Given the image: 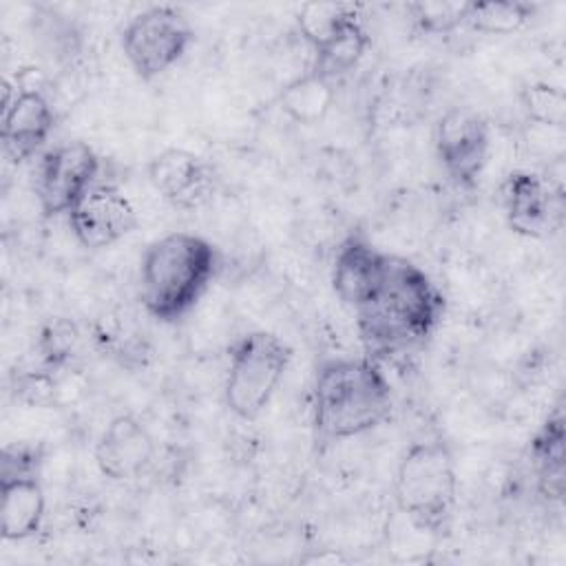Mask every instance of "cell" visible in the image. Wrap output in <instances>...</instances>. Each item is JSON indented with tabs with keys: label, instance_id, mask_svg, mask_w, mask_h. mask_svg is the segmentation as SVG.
I'll return each mask as SVG.
<instances>
[{
	"label": "cell",
	"instance_id": "cell-2",
	"mask_svg": "<svg viewBox=\"0 0 566 566\" xmlns=\"http://www.w3.org/2000/svg\"><path fill=\"white\" fill-rule=\"evenodd\" d=\"M394 394L382 365L363 356H332L312 380V431L316 444L358 438L391 418Z\"/></svg>",
	"mask_w": 566,
	"mask_h": 566
},
{
	"label": "cell",
	"instance_id": "cell-19",
	"mask_svg": "<svg viewBox=\"0 0 566 566\" xmlns=\"http://www.w3.org/2000/svg\"><path fill=\"white\" fill-rule=\"evenodd\" d=\"M539 4L526 0L469 2L464 27L484 35H511L522 31L537 15Z\"/></svg>",
	"mask_w": 566,
	"mask_h": 566
},
{
	"label": "cell",
	"instance_id": "cell-1",
	"mask_svg": "<svg viewBox=\"0 0 566 566\" xmlns=\"http://www.w3.org/2000/svg\"><path fill=\"white\" fill-rule=\"evenodd\" d=\"M354 314L365 354L380 363L424 347L442 325L447 298L420 265L391 254L382 285Z\"/></svg>",
	"mask_w": 566,
	"mask_h": 566
},
{
	"label": "cell",
	"instance_id": "cell-4",
	"mask_svg": "<svg viewBox=\"0 0 566 566\" xmlns=\"http://www.w3.org/2000/svg\"><path fill=\"white\" fill-rule=\"evenodd\" d=\"M460 478L453 449L442 438L411 442L398 458L394 500L407 522L436 539L449 537L455 524Z\"/></svg>",
	"mask_w": 566,
	"mask_h": 566
},
{
	"label": "cell",
	"instance_id": "cell-9",
	"mask_svg": "<svg viewBox=\"0 0 566 566\" xmlns=\"http://www.w3.org/2000/svg\"><path fill=\"white\" fill-rule=\"evenodd\" d=\"M436 159L458 188H475L491 153L489 122L469 106L444 111L433 126Z\"/></svg>",
	"mask_w": 566,
	"mask_h": 566
},
{
	"label": "cell",
	"instance_id": "cell-6",
	"mask_svg": "<svg viewBox=\"0 0 566 566\" xmlns=\"http://www.w3.org/2000/svg\"><path fill=\"white\" fill-rule=\"evenodd\" d=\"M195 44L190 20L170 4H155L128 18L119 33V46L133 73L153 82L179 64Z\"/></svg>",
	"mask_w": 566,
	"mask_h": 566
},
{
	"label": "cell",
	"instance_id": "cell-5",
	"mask_svg": "<svg viewBox=\"0 0 566 566\" xmlns=\"http://www.w3.org/2000/svg\"><path fill=\"white\" fill-rule=\"evenodd\" d=\"M292 356V347L268 329L245 332L232 340L223 376L226 409L239 420H256L272 402Z\"/></svg>",
	"mask_w": 566,
	"mask_h": 566
},
{
	"label": "cell",
	"instance_id": "cell-17",
	"mask_svg": "<svg viewBox=\"0 0 566 566\" xmlns=\"http://www.w3.org/2000/svg\"><path fill=\"white\" fill-rule=\"evenodd\" d=\"M336 99V82L321 75L314 69L290 80L279 91V108L281 113L301 126H314L325 119Z\"/></svg>",
	"mask_w": 566,
	"mask_h": 566
},
{
	"label": "cell",
	"instance_id": "cell-10",
	"mask_svg": "<svg viewBox=\"0 0 566 566\" xmlns=\"http://www.w3.org/2000/svg\"><path fill=\"white\" fill-rule=\"evenodd\" d=\"M55 128V111L49 97L38 88H15L2 84L0 139L4 155L13 164L40 157L49 148Z\"/></svg>",
	"mask_w": 566,
	"mask_h": 566
},
{
	"label": "cell",
	"instance_id": "cell-18",
	"mask_svg": "<svg viewBox=\"0 0 566 566\" xmlns=\"http://www.w3.org/2000/svg\"><path fill=\"white\" fill-rule=\"evenodd\" d=\"M369 46H371V35L365 27L363 15L358 13L334 40H329L323 49L314 51V60L310 69L338 82L343 75H347L360 64Z\"/></svg>",
	"mask_w": 566,
	"mask_h": 566
},
{
	"label": "cell",
	"instance_id": "cell-8",
	"mask_svg": "<svg viewBox=\"0 0 566 566\" xmlns=\"http://www.w3.org/2000/svg\"><path fill=\"white\" fill-rule=\"evenodd\" d=\"M99 155L86 142H62L38 157L35 197L44 217L69 214L99 181Z\"/></svg>",
	"mask_w": 566,
	"mask_h": 566
},
{
	"label": "cell",
	"instance_id": "cell-23",
	"mask_svg": "<svg viewBox=\"0 0 566 566\" xmlns=\"http://www.w3.org/2000/svg\"><path fill=\"white\" fill-rule=\"evenodd\" d=\"M75 343H77V329L71 321L55 318L49 325H44L38 338V352L42 356L44 367L46 369L62 367L71 358Z\"/></svg>",
	"mask_w": 566,
	"mask_h": 566
},
{
	"label": "cell",
	"instance_id": "cell-3",
	"mask_svg": "<svg viewBox=\"0 0 566 566\" xmlns=\"http://www.w3.org/2000/svg\"><path fill=\"white\" fill-rule=\"evenodd\" d=\"M219 252L201 234L168 232L153 239L137 268V294L144 312L159 323H177L212 285Z\"/></svg>",
	"mask_w": 566,
	"mask_h": 566
},
{
	"label": "cell",
	"instance_id": "cell-13",
	"mask_svg": "<svg viewBox=\"0 0 566 566\" xmlns=\"http://www.w3.org/2000/svg\"><path fill=\"white\" fill-rule=\"evenodd\" d=\"M75 241L86 250H104L139 228L133 201L115 186L97 181L66 214Z\"/></svg>",
	"mask_w": 566,
	"mask_h": 566
},
{
	"label": "cell",
	"instance_id": "cell-11",
	"mask_svg": "<svg viewBox=\"0 0 566 566\" xmlns=\"http://www.w3.org/2000/svg\"><path fill=\"white\" fill-rule=\"evenodd\" d=\"M146 175L159 197L177 210H199L219 190L214 166L188 148L168 146L155 153L148 159Z\"/></svg>",
	"mask_w": 566,
	"mask_h": 566
},
{
	"label": "cell",
	"instance_id": "cell-21",
	"mask_svg": "<svg viewBox=\"0 0 566 566\" xmlns=\"http://www.w3.org/2000/svg\"><path fill=\"white\" fill-rule=\"evenodd\" d=\"M524 115L544 128L564 130L566 126V95L551 82H528L520 91Z\"/></svg>",
	"mask_w": 566,
	"mask_h": 566
},
{
	"label": "cell",
	"instance_id": "cell-20",
	"mask_svg": "<svg viewBox=\"0 0 566 566\" xmlns=\"http://www.w3.org/2000/svg\"><path fill=\"white\" fill-rule=\"evenodd\" d=\"M356 15L358 7L347 2H307L296 13V27L314 53L334 40Z\"/></svg>",
	"mask_w": 566,
	"mask_h": 566
},
{
	"label": "cell",
	"instance_id": "cell-12",
	"mask_svg": "<svg viewBox=\"0 0 566 566\" xmlns=\"http://www.w3.org/2000/svg\"><path fill=\"white\" fill-rule=\"evenodd\" d=\"M562 188L531 170H513L500 186V203L511 232L546 239L562 223Z\"/></svg>",
	"mask_w": 566,
	"mask_h": 566
},
{
	"label": "cell",
	"instance_id": "cell-7",
	"mask_svg": "<svg viewBox=\"0 0 566 566\" xmlns=\"http://www.w3.org/2000/svg\"><path fill=\"white\" fill-rule=\"evenodd\" d=\"M44 453L27 442L4 444L0 453V535L24 542L40 533L46 515L42 484Z\"/></svg>",
	"mask_w": 566,
	"mask_h": 566
},
{
	"label": "cell",
	"instance_id": "cell-16",
	"mask_svg": "<svg viewBox=\"0 0 566 566\" xmlns=\"http://www.w3.org/2000/svg\"><path fill=\"white\" fill-rule=\"evenodd\" d=\"M528 458L537 475V489L546 500L562 502L566 467L564 409L555 405L528 440Z\"/></svg>",
	"mask_w": 566,
	"mask_h": 566
},
{
	"label": "cell",
	"instance_id": "cell-15",
	"mask_svg": "<svg viewBox=\"0 0 566 566\" xmlns=\"http://www.w3.org/2000/svg\"><path fill=\"white\" fill-rule=\"evenodd\" d=\"M389 261L391 254L374 245L365 234H347L332 259L329 283L336 298L354 312L360 310L382 285Z\"/></svg>",
	"mask_w": 566,
	"mask_h": 566
},
{
	"label": "cell",
	"instance_id": "cell-22",
	"mask_svg": "<svg viewBox=\"0 0 566 566\" xmlns=\"http://www.w3.org/2000/svg\"><path fill=\"white\" fill-rule=\"evenodd\" d=\"M469 2H411L407 4L416 31L424 35H447L464 27Z\"/></svg>",
	"mask_w": 566,
	"mask_h": 566
},
{
	"label": "cell",
	"instance_id": "cell-14",
	"mask_svg": "<svg viewBox=\"0 0 566 566\" xmlns=\"http://www.w3.org/2000/svg\"><path fill=\"white\" fill-rule=\"evenodd\" d=\"M155 453V436L133 413L113 416L93 447L97 471L113 482L137 480L153 464Z\"/></svg>",
	"mask_w": 566,
	"mask_h": 566
}]
</instances>
